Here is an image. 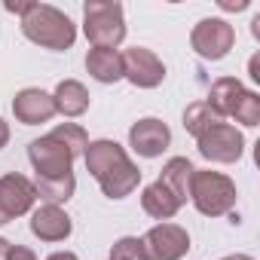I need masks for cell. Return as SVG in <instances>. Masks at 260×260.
<instances>
[{
    "instance_id": "14",
    "label": "cell",
    "mask_w": 260,
    "mask_h": 260,
    "mask_svg": "<svg viewBox=\"0 0 260 260\" xmlns=\"http://www.w3.org/2000/svg\"><path fill=\"white\" fill-rule=\"evenodd\" d=\"M138 184H141V172H138V166L132 159H125L122 166H116L104 178H98V187H101V193L107 199H125L128 193L138 190Z\"/></svg>"
},
{
    "instance_id": "11",
    "label": "cell",
    "mask_w": 260,
    "mask_h": 260,
    "mask_svg": "<svg viewBox=\"0 0 260 260\" xmlns=\"http://www.w3.org/2000/svg\"><path fill=\"white\" fill-rule=\"evenodd\" d=\"M13 113L25 125H40V122H49L55 116V101L43 89H22L13 98Z\"/></svg>"
},
{
    "instance_id": "13",
    "label": "cell",
    "mask_w": 260,
    "mask_h": 260,
    "mask_svg": "<svg viewBox=\"0 0 260 260\" xmlns=\"http://www.w3.org/2000/svg\"><path fill=\"white\" fill-rule=\"evenodd\" d=\"M83 159H86L89 175L98 181V178H104L110 169L122 166L128 156H125V150H122L116 141H110V138H98V141H89V147H86Z\"/></svg>"
},
{
    "instance_id": "16",
    "label": "cell",
    "mask_w": 260,
    "mask_h": 260,
    "mask_svg": "<svg viewBox=\"0 0 260 260\" xmlns=\"http://www.w3.org/2000/svg\"><path fill=\"white\" fill-rule=\"evenodd\" d=\"M141 208H144L150 217H156V220H169V217H175V214L181 211V202L175 199V193H172L162 181H153V184H147L144 193H141Z\"/></svg>"
},
{
    "instance_id": "6",
    "label": "cell",
    "mask_w": 260,
    "mask_h": 260,
    "mask_svg": "<svg viewBox=\"0 0 260 260\" xmlns=\"http://www.w3.org/2000/svg\"><path fill=\"white\" fill-rule=\"evenodd\" d=\"M119 58H122V77L138 89H156L166 80V64L153 49L132 46V49L119 52Z\"/></svg>"
},
{
    "instance_id": "4",
    "label": "cell",
    "mask_w": 260,
    "mask_h": 260,
    "mask_svg": "<svg viewBox=\"0 0 260 260\" xmlns=\"http://www.w3.org/2000/svg\"><path fill=\"white\" fill-rule=\"evenodd\" d=\"M196 147H199V153H202L208 162H223V166H230V162H239V159H242V153H245V138H242V132H239L236 125L217 122V125H211L208 132H202V135L196 138Z\"/></svg>"
},
{
    "instance_id": "12",
    "label": "cell",
    "mask_w": 260,
    "mask_h": 260,
    "mask_svg": "<svg viewBox=\"0 0 260 260\" xmlns=\"http://www.w3.org/2000/svg\"><path fill=\"white\" fill-rule=\"evenodd\" d=\"M74 223L64 214V208L58 205H40L37 211H31V233L40 242H64L71 236Z\"/></svg>"
},
{
    "instance_id": "28",
    "label": "cell",
    "mask_w": 260,
    "mask_h": 260,
    "mask_svg": "<svg viewBox=\"0 0 260 260\" xmlns=\"http://www.w3.org/2000/svg\"><path fill=\"white\" fill-rule=\"evenodd\" d=\"M46 260H80L74 251H55V254H49Z\"/></svg>"
},
{
    "instance_id": "17",
    "label": "cell",
    "mask_w": 260,
    "mask_h": 260,
    "mask_svg": "<svg viewBox=\"0 0 260 260\" xmlns=\"http://www.w3.org/2000/svg\"><path fill=\"white\" fill-rule=\"evenodd\" d=\"M86 71L98 83H119L122 80V58L116 49H89Z\"/></svg>"
},
{
    "instance_id": "2",
    "label": "cell",
    "mask_w": 260,
    "mask_h": 260,
    "mask_svg": "<svg viewBox=\"0 0 260 260\" xmlns=\"http://www.w3.org/2000/svg\"><path fill=\"white\" fill-rule=\"evenodd\" d=\"M190 202L205 217H223L236 208V184L211 169H196L190 178Z\"/></svg>"
},
{
    "instance_id": "29",
    "label": "cell",
    "mask_w": 260,
    "mask_h": 260,
    "mask_svg": "<svg viewBox=\"0 0 260 260\" xmlns=\"http://www.w3.org/2000/svg\"><path fill=\"white\" fill-rule=\"evenodd\" d=\"M251 80H257V83H260V64H257V55L251 58Z\"/></svg>"
},
{
    "instance_id": "7",
    "label": "cell",
    "mask_w": 260,
    "mask_h": 260,
    "mask_svg": "<svg viewBox=\"0 0 260 260\" xmlns=\"http://www.w3.org/2000/svg\"><path fill=\"white\" fill-rule=\"evenodd\" d=\"M28 159H31L37 178H61V175H71V169H74L71 150L61 141H55L52 135H43V138L31 141L28 144Z\"/></svg>"
},
{
    "instance_id": "23",
    "label": "cell",
    "mask_w": 260,
    "mask_h": 260,
    "mask_svg": "<svg viewBox=\"0 0 260 260\" xmlns=\"http://www.w3.org/2000/svg\"><path fill=\"white\" fill-rule=\"evenodd\" d=\"M230 116H236V122H242V125H248V128L260 125V95L245 89V92L239 95V101H236V107H233Z\"/></svg>"
},
{
    "instance_id": "27",
    "label": "cell",
    "mask_w": 260,
    "mask_h": 260,
    "mask_svg": "<svg viewBox=\"0 0 260 260\" xmlns=\"http://www.w3.org/2000/svg\"><path fill=\"white\" fill-rule=\"evenodd\" d=\"M31 10V4H7V13H16V16H25Z\"/></svg>"
},
{
    "instance_id": "24",
    "label": "cell",
    "mask_w": 260,
    "mask_h": 260,
    "mask_svg": "<svg viewBox=\"0 0 260 260\" xmlns=\"http://www.w3.org/2000/svg\"><path fill=\"white\" fill-rule=\"evenodd\" d=\"M110 260H147L141 239L138 236H122V239H116L113 248H110Z\"/></svg>"
},
{
    "instance_id": "8",
    "label": "cell",
    "mask_w": 260,
    "mask_h": 260,
    "mask_svg": "<svg viewBox=\"0 0 260 260\" xmlns=\"http://www.w3.org/2000/svg\"><path fill=\"white\" fill-rule=\"evenodd\" d=\"M147 260H181L190 251V233L178 223H156L141 239Z\"/></svg>"
},
{
    "instance_id": "22",
    "label": "cell",
    "mask_w": 260,
    "mask_h": 260,
    "mask_svg": "<svg viewBox=\"0 0 260 260\" xmlns=\"http://www.w3.org/2000/svg\"><path fill=\"white\" fill-rule=\"evenodd\" d=\"M55 141H61L68 150H71V156L77 159V156H83L86 153V147H89V135L83 132V125H77V122H61V125H55L52 132H49Z\"/></svg>"
},
{
    "instance_id": "18",
    "label": "cell",
    "mask_w": 260,
    "mask_h": 260,
    "mask_svg": "<svg viewBox=\"0 0 260 260\" xmlns=\"http://www.w3.org/2000/svg\"><path fill=\"white\" fill-rule=\"evenodd\" d=\"M193 162L187 159V156H172L166 166H162V175H159V181L175 193V199L184 205L187 199H190V178H193Z\"/></svg>"
},
{
    "instance_id": "19",
    "label": "cell",
    "mask_w": 260,
    "mask_h": 260,
    "mask_svg": "<svg viewBox=\"0 0 260 260\" xmlns=\"http://www.w3.org/2000/svg\"><path fill=\"white\" fill-rule=\"evenodd\" d=\"M31 184H34L37 199H43L46 205H61V202H68V199L74 196V190H77L74 172H71V175H61V178H34Z\"/></svg>"
},
{
    "instance_id": "32",
    "label": "cell",
    "mask_w": 260,
    "mask_h": 260,
    "mask_svg": "<svg viewBox=\"0 0 260 260\" xmlns=\"http://www.w3.org/2000/svg\"><path fill=\"white\" fill-rule=\"evenodd\" d=\"M220 260H251L248 254H230V257H220Z\"/></svg>"
},
{
    "instance_id": "20",
    "label": "cell",
    "mask_w": 260,
    "mask_h": 260,
    "mask_svg": "<svg viewBox=\"0 0 260 260\" xmlns=\"http://www.w3.org/2000/svg\"><path fill=\"white\" fill-rule=\"evenodd\" d=\"M242 92H245L242 80H236V77H220V80H214V83H211V95H208V104H211V107H214L220 116H230Z\"/></svg>"
},
{
    "instance_id": "21",
    "label": "cell",
    "mask_w": 260,
    "mask_h": 260,
    "mask_svg": "<svg viewBox=\"0 0 260 260\" xmlns=\"http://www.w3.org/2000/svg\"><path fill=\"white\" fill-rule=\"evenodd\" d=\"M217 122H223V116H220L208 101H193V104L184 110V128H187L193 138H199L202 132H208V128L217 125Z\"/></svg>"
},
{
    "instance_id": "1",
    "label": "cell",
    "mask_w": 260,
    "mask_h": 260,
    "mask_svg": "<svg viewBox=\"0 0 260 260\" xmlns=\"http://www.w3.org/2000/svg\"><path fill=\"white\" fill-rule=\"evenodd\" d=\"M22 31L31 43L52 52L71 49L77 40V25L71 22V16L49 4H31V10L22 16Z\"/></svg>"
},
{
    "instance_id": "25",
    "label": "cell",
    "mask_w": 260,
    "mask_h": 260,
    "mask_svg": "<svg viewBox=\"0 0 260 260\" xmlns=\"http://www.w3.org/2000/svg\"><path fill=\"white\" fill-rule=\"evenodd\" d=\"M7 260H37V254L28 248V245H10V254Z\"/></svg>"
},
{
    "instance_id": "31",
    "label": "cell",
    "mask_w": 260,
    "mask_h": 260,
    "mask_svg": "<svg viewBox=\"0 0 260 260\" xmlns=\"http://www.w3.org/2000/svg\"><path fill=\"white\" fill-rule=\"evenodd\" d=\"M7 254H10V242L0 236V260H7Z\"/></svg>"
},
{
    "instance_id": "3",
    "label": "cell",
    "mask_w": 260,
    "mask_h": 260,
    "mask_svg": "<svg viewBox=\"0 0 260 260\" xmlns=\"http://www.w3.org/2000/svg\"><path fill=\"white\" fill-rule=\"evenodd\" d=\"M83 31L92 49H116L125 40V19L116 0H89L83 7Z\"/></svg>"
},
{
    "instance_id": "30",
    "label": "cell",
    "mask_w": 260,
    "mask_h": 260,
    "mask_svg": "<svg viewBox=\"0 0 260 260\" xmlns=\"http://www.w3.org/2000/svg\"><path fill=\"white\" fill-rule=\"evenodd\" d=\"M220 7H223V10H236V13H239V10H245V7H248V0H239V4H220Z\"/></svg>"
},
{
    "instance_id": "10",
    "label": "cell",
    "mask_w": 260,
    "mask_h": 260,
    "mask_svg": "<svg viewBox=\"0 0 260 260\" xmlns=\"http://www.w3.org/2000/svg\"><path fill=\"white\" fill-rule=\"evenodd\" d=\"M128 144H132V150L138 156L153 159V156H162V150L172 144V132H169V125L162 119L144 116L128 128Z\"/></svg>"
},
{
    "instance_id": "5",
    "label": "cell",
    "mask_w": 260,
    "mask_h": 260,
    "mask_svg": "<svg viewBox=\"0 0 260 260\" xmlns=\"http://www.w3.org/2000/svg\"><path fill=\"white\" fill-rule=\"evenodd\" d=\"M236 43V31L226 19H202L193 34H190V46L196 49V55H202L205 61H220L230 55Z\"/></svg>"
},
{
    "instance_id": "15",
    "label": "cell",
    "mask_w": 260,
    "mask_h": 260,
    "mask_svg": "<svg viewBox=\"0 0 260 260\" xmlns=\"http://www.w3.org/2000/svg\"><path fill=\"white\" fill-rule=\"evenodd\" d=\"M55 101V113L61 116H83L89 110V92L80 80H61L52 92Z\"/></svg>"
},
{
    "instance_id": "26",
    "label": "cell",
    "mask_w": 260,
    "mask_h": 260,
    "mask_svg": "<svg viewBox=\"0 0 260 260\" xmlns=\"http://www.w3.org/2000/svg\"><path fill=\"white\" fill-rule=\"evenodd\" d=\"M7 141H10V122H7L4 116H0V150L7 147Z\"/></svg>"
},
{
    "instance_id": "9",
    "label": "cell",
    "mask_w": 260,
    "mask_h": 260,
    "mask_svg": "<svg viewBox=\"0 0 260 260\" xmlns=\"http://www.w3.org/2000/svg\"><path fill=\"white\" fill-rule=\"evenodd\" d=\"M34 199H37L34 184L25 175H16V172L4 175L0 178V226L28 214L34 208Z\"/></svg>"
}]
</instances>
